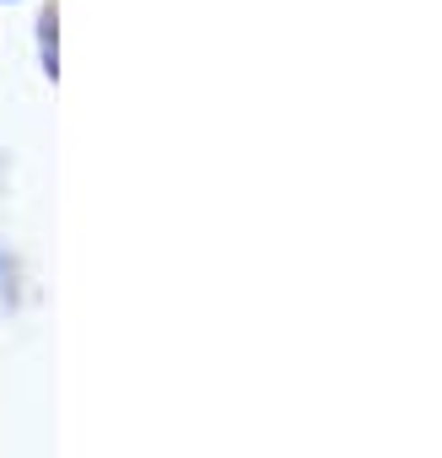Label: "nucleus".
Segmentation results:
<instances>
[{
    "label": "nucleus",
    "mask_w": 442,
    "mask_h": 458,
    "mask_svg": "<svg viewBox=\"0 0 442 458\" xmlns=\"http://www.w3.org/2000/svg\"><path fill=\"white\" fill-rule=\"evenodd\" d=\"M0 281H6V265H0Z\"/></svg>",
    "instance_id": "1"
}]
</instances>
